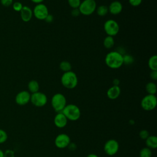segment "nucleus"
<instances>
[{
	"label": "nucleus",
	"mask_w": 157,
	"mask_h": 157,
	"mask_svg": "<svg viewBox=\"0 0 157 157\" xmlns=\"http://www.w3.org/2000/svg\"><path fill=\"white\" fill-rule=\"evenodd\" d=\"M0 157H4V151L0 149Z\"/></svg>",
	"instance_id": "obj_40"
},
{
	"label": "nucleus",
	"mask_w": 157,
	"mask_h": 157,
	"mask_svg": "<svg viewBox=\"0 0 157 157\" xmlns=\"http://www.w3.org/2000/svg\"><path fill=\"white\" fill-rule=\"evenodd\" d=\"M20 13L21 18L24 22L29 21L33 16L32 9L27 6H23Z\"/></svg>",
	"instance_id": "obj_14"
},
{
	"label": "nucleus",
	"mask_w": 157,
	"mask_h": 157,
	"mask_svg": "<svg viewBox=\"0 0 157 157\" xmlns=\"http://www.w3.org/2000/svg\"><path fill=\"white\" fill-rule=\"evenodd\" d=\"M51 105L56 112H61L67 105L66 97L62 93H58L55 94L52 98Z\"/></svg>",
	"instance_id": "obj_4"
},
{
	"label": "nucleus",
	"mask_w": 157,
	"mask_h": 157,
	"mask_svg": "<svg viewBox=\"0 0 157 157\" xmlns=\"http://www.w3.org/2000/svg\"><path fill=\"white\" fill-rule=\"evenodd\" d=\"M62 85L67 89H74L78 84V78L75 72L68 71L64 72L61 77Z\"/></svg>",
	"instance_id": "obj_2"
},
{
	"label": "nucleus",
	"mask_w": 157,
	"mask_h": 157,
	"mask_svg": "<svg viewBox=\"0 0 157 157\" xmlns=\"http://www.w3.org/2000/svg\"><path fill=\"white\" fill-rule=\"evenodd\" d=\"M120 80L118 78H115L113 80V85L115 86H119Z\"/></svg>",
	"instance_id": "obj_37"
},
{
	"label": "nucleus",
	"mask_w": 157,
	"mask_h": 157,
	"mask_svg": "<svg viewBox=\"0 0 157 157\" xmlns=\"http://www.w3.org/2000/svg\"><path fill=\"white\" fill-rule=\"evenodd\" d=\"M15 151L12 149H7L4 151V157H15Z\"/></svg>",
	"instance_id": "obj_30"
},
{
	"label": "nucleus",
	"mask_w": 157,
	"mask_h": 157,
	"mask_svg": "<svg viewBox=\"0 0 157 157\" xmlns=\"http://www.w3.org/2000/svg\"><path fill=\"white\" fill-rule=\"evenodd\" d=\"M30 102L33 105L41 107L45 105L47 103V97L44 93L37 91L31 94Z\"/></svg>",
	"instance_id": "obj_8"
},
{
	"label": "nucleus",
	"mask_w": 157,
	"mask_h": 157,
	"mask_svg": "<svg viewBox=\"0 0 157 157\" xmlns=\"http://www.w3.org/2000/svg\"><path fill=\"white\" fill-rule=\"evenodd\" d=\"M80 14V11L78 8L77 9H72V10L71 11V15L72 17H77Z\"/></svg>",
	"instance_id": "obj_33"
},
{
	"label": "nucleus",
	"mask_w": 157,
	"mask_h": 157,
	"mask_svg": "<svg viewBox=\"0 0 157 157\" xmlns=\"http://www.w3.org/2000/svg\"><path fill=\"white\" fill-rule=\"evenodd\" d=\"M147 147L151 149H155L157 147V137L156 136H149L145 140Z\"/></svg>",
	"instance_id": "obj_17"
},
{
	"label": "nucleus",
	"mask_w": 157,
	"mask_h": 157,
	"mask_svg": "<svg viewBox=\"0 0 157 157\" xmlns=\"http://www.w3.org/2000/svg\"><path fill=\"white\" fill-rule=\"evenodd\" d=\"M145 90L148 94L155 95L156 93V85L152 82H148L145 85Z\"/></svg>",
	"instance_id": "obj_20"
},
{
	"label": "nucleus",
	"mask_w": 157,
	"mask_h": 157,
	"mask_svg": "<svg viewBox=\"0 0 157 157\" xmlns=\"http://www.w3.org/2000/svg\"><path fill=\"white\" fill-rule=\"evenodd\" d=\"M68 120L77 121L78 120L81 115V112L79 107L74 104H69L65 106L61 112Z\"/></svg>",
	"instance_id": "obj_3"
},
{
	"label": "nucleus",
	"mask_w": 157,
	"mask_h": 157,
	"mask_svg": "<svg viewBox=\"0 0 157 157\" xmlns=\"http://www.w3.org/2000/svg\"><path fill=\"white\" fill-rule=\"evenodd\" d=\"M78 9L81 14L84 15H90L96 10V1L94 0H84L81 2Z\"/></svg>",
	"instance_id": "obj_5"
},
{
	"label": "nucleus",
	"mask_w": 157,
	"mask_h": 157,
	"mask_svg": "<svg viewBox=\"0 0 157 157\" xmlns=\"http://www.w3.org/2000/svg\"><path fill=\"white\" fill-rule=\"evenodd\" d=\"M68 120L62 112L57 113L53 119L55 125L58 128H64L67 123Z\"/></svg>",
	"instance_id": "obj_13"
},
{
	"label": "nucleus",
	"mask_w": 157,
	"mask_h": 157,
	"mask_svg": "<svg viewBox=\"0 0 157 157\" xmlns=\"http://www.w3.org/2000/svg\"><path fill=\"white\" fill-rule=\"evenodd\" d=\"M109 12L112 15H118L123 10V5L121 2L115 1L112 2L108 7Z\"/></svg>",
	"instance_id": "obj_15"
},
{
	"label": "nucleus",
	"mask_w": 157,
	"mask_h": 157,
	"mask_svg": "<svg viewBox=\"0 0 157 157\" xmlns=\"http://www.w3.org/2000/svg\"><path fill=\"white\" fill-rule=\"evenodd\" d=\"M31 94L28 91L23 90L18 92L15 98V101L19 105H25L30 101Z\"/></svg>",
	"instance_id": "obj_12"
},
{
	"label": "nucleus",
	"mask_w": 157,
	"mask_h": 157,
	"mask_svg": "<svg viewBox=\"0 0 157 157\" xmlns=\"http://www.w3.org/2000/svg\"><path fill=\"white\" fill-rule=\"evenodd\" d=\"M157 105V99L155 95L147 94L141 100L140 105L141 107L146 110L150 111L155 109Z\"/></svg>",
	"instance_id": "obj_6"
},
{
	"label": "nucleus",
	"mask_w": 157,
	"mask_h": 157,
	"mask_svg": "<svg viewBox=\"0 0 157 157\" xmlns=\"http://www.w3.org/2000/svg\"><path fill=\"white\" fill-rule=\"evenodd\" d=\"M54 143L55 146L60 149L65 148L68 147L71 143L70 137L64 133H61L56 136L55 139Z\"/></svg>",
	"instance_id": "obj_11"
},
{
	"label": "nucleus",
	"mask_w": 157,
	"mask_h": 157,
	"mask_svg": "<svg viewBox=\"0 0 157 157\" xmlns=\"http://www.w3.org/2000/svg\"><path fill=\"white\" fill-rule=\"evenodd\" d=\"M123 64H131L134 61L133 57L130 55H123Z\"/></svg>",
	"instance_id": "obj_27"
},
{
	"label": "nucleus",
	"mask_w": 157,
	"mask_h": 157,
	"mask_svg": "<svg viewBox=\"0 0 157 157\" xmlns=\"http://www.w3.org/2000/svg\"><path fill=\"white\" fill-rule=\"evenodd\" d=\"M59 68L61 71H63L64 72H68L71 71V64L69 61H63L59 64Z\"/></svg>",
	"instance_id": "obj_23"
},
{
	"label": "nucleus",
	"mask_w": 157,
	"mask_h": 157,
	"mask_svg": "<svg viewBox=\"0 0 157 157\" xmlns=\"http://www.w3.org/2000/svg\"><path fill=\"white\" fill-rule=\"evenodd\" d=\"M114 44H115V41H114L113 37L110 36H107V37H105L103 41L104 46L108 49L111 48L114 45Z\"/></svg>",
	"instance_id": "obj_21"
},
{
	"label": "nucleus",
	"mask_w": 157,
	"mask_h": 157,
	"mask_svg": "<svg viewBox=\"0 0 157 157\" xmlns=\"http://www.w3.org/2000/svg\"><path fill=\"white\" fill-rule=\"evenodd\" d=\"M86 157H99L96 154H94V153H90L89 155H87Z\"/></svg>",
	"instance_id": "obj_39"
},
{
	"label": "nucleus",
	"mask_w": 157,
	"mask_h": 157,
	"mask_svg": "<svg viewBox=\"0 0 157 157\" xmlns=\"http://www.w3.org/2000/svg\"><path fill=\"white\" fill-rule=\"evenodd\" d=\"M150 76L152 80H157V71H151V72H150Z\"/></svg>",
	"instance_id": "obj_34"
},
{
	"label": "nucleus",
	"mask_w": 157,
	"mask_h": 157,
	"mask_svg": "<svg viewBox=\"0 0 157 157\" xmlns=\"http://www.w3.org/2000/svg\"><path fill=\"white\" fill-rule=\"evenodd\" d=\"M44 0H31V1H32L33 2L36 4H40L42 3Z\"/></svg>",
	"instance_id": "obj_38"
},
{
	"label": "nucleus",
	"mask_w": 157,
	"mask_h": 157,
	"mask_svg": "<svg viewBox=\"0 0 157 157\" xmlns=\"http://www.w3.org/2000/svg\"><path fill=\"white\" fill-rule=\"evenodd\" d=\"M47 23H51L53 20V16L50 13L46 17V18L44 20Z\"/></svg>",
	"instance_id": "obj_35"
},
{
	"label": "nucleus",
	"mask_w": 157,
	"mask_h": 157,
	"mask_svg": "<svg viewBox=\"0 0 157 157\" xmlns=\"http://www.w3.org/2000/svg\"><path fill=\"white\" fill-rule=\"evenodd\" d=\"M68 4L72 9H77L79 7L81 3L80 0H67Z\"/></svg>",
	"instance_id": "obj_26"
},
{
	"label": "nucleus",
	"mask_w": 157,
	"mask_h": 157,
	"mask_svg": "<svg viewBox=\"0 0 157 157\" xmlns=\"http://www.w3.org/2000/svg\"><path fill=\"white\" fill-rule=\"evenodd\" d=\"M121 90L119 86L113 85L110 87L107 91V96L110 99L113 100L118 98L120 94Z\"/></svg>",
	"instance_id": "obj_16"
},
{
	"label": "nucleus",
	"mask_w": 157,
	"mask_h": 157,
	"mask_svg": "<svg viewBox=\"0 0 157 157\" xmlns=\"http://www.w3.org/2000/svg\"><path fill=\"white\" fill-rule=\"evenodd\" d=\"M148 65L151 71H157V56L152 55L148 59Z\"/></svg>",
	"instance_id": "obj_19"
},
{
	"label": "nucleus",
	"mask_w": 157,
	"mask_h": 157,
	"mask_svg": "<svg viewBox=\"0 0 157 157\" xmlns=\"http://www.w3.org/2000/svg\"><path fill=\"white\" fill-rule=\"evenodd\" d=\"M23 7V4L20 2H18V1L15 2L12 4V8L16 12H20L21 10L22 9Z\"/></svg>",
	"instance_id": "obj_28"
},
{
	"label": "nucleus",
	"mask_w": 157,
	"mask_h": 157,
	"mask_svg": "<svg viewBox=\"0 0 157 157\" xmlns=\"http://www.w3.org/2000/svg\"><path fill=\"white\" fill-rule=\"evenodd\" d=\"M96 10L97 14L99 16H101V17L105 16L109 12L108 7L107 6H105V5L99 6L98 7H97L96 9Z\"/></svg>",
	"instance_id": "obj_22"
},
{
	"label": "nucleus",
	"mask_w": 157,
	"mask_h": 157,
	"mask_svg": "<svg viewBox=\"0 0 157 157\" xmlns=\"http://www.w3.org/2000/svg\"><path fill=\"white\" fill-rule=\"evenodd\" d=\"M128 1L130 5H131L132 6L137 7L140 5V4L142 2V0H128Z\"/></svg>",
	"instance_id": "obj_32"
},
{
	"label": "nucleus",
	"mask_w": 157,
	"mask_h": 157,
	"mask_svg": "<svg viewBox=\"0 0 157 157\" xmlns=\"http://www.w3.org/2000/svg\"><path fill=\"white\" fill-rule=\"evenodd\" d=\"M28 91L31 93H34L39 91V84L37 81L35 80H31L28 82Z\"/></svg>",
	"instance_id": "obj_18"
},
{
	"label": "nucleus",
	"mask_w": 157,
	"mask_h": 157,
	"mask_svg": "<svg viewBox=\"0 0 157 157\" xmlns=\"http://www.w3.org/2000/svg\"><path fill=\"white\" fill-rule=\"evenodd\" d=\"M149 136H150V134L147 130L142 129L139 132V137L141 139L145 140Z\"/></svg>",
	"instance_id": "obj_29"
},
{
	"label": "nucleus",
	"mask_w": 157,
	"mask_h": 157,
	"mask_svg": "<svg viewBox=\"0 0 157 157\" xmlns=\"http://www.w3.org/2000/svg\"><path fill=\"white\" fill-rule=\"evenodd\" d=\"M69 148V149L70 150H72V151H74L76 148H77V145L75 144L74 143H70L67 147Z\"/></svg>",
	"instance_id": "obj_36"
},
{
	"label": "nucleus",
	"mask_w": 157,
	"mask_h": 157,
	"mask_svg": "<svg viewBox=\"0 0 157 157\" xmlns=\"http://www.w3.org/2000/svg\"><path fill=\"white\" fill-rule=\"evenodd\" d=\"M8 139V135L6 131L0 128V144L5 143Z\"/></svg>",
	"instance_id": "obj_25"
},
{
	"label": "nucleus",
	"mask_w": 157,
	"mask_h": 157,
	"mask_svg": "<svg viewBox=\"0 0 157 157\" xmlns=\"http://www.w3.org/2000/svg\"><path fill=\"white\" fill-rule=\"evenodd\" d=\"M1 4L4 7H9L13 4V0H0Z\"/></svg>",
	"instance_id": "obj_31"
},
{
	"label": "nucleus",
	"mask_w": 157,
	"mask_h": 157,
	"mask_svg": "<svg viewBox=\"0 0 157 157\" xmlns=\"http://www.w3.org/2000/svg\"><path fill=\"white\" fill-rule=\"evenodd\" d=\"M119 150V144L115 139H109L105 142L104 145V150L105 153L109 155L113 156L115 155Z\"/></svg>",
	"instance_id": "obj_10"
},
{
	"label": "nucleus",
	"mask_w": 157,
	"mask_h": 157,
	"mask_svg": "<svg viewBox=\"0 0 157 157\" xmlns=\"http://www.w3.org/2000/svg\"><path fill=\"white\" fill-rule=\"evenodd\" d=\"M151 150L148 147L142 148L139 152V157H151Z\"/></svg>",
	"instance_id": "obj_24"
},
{
	"label": "nucleus",
	"mask_w": 157,
	"mask_h": 157,
	"mask_svg": "<svg viewBox=\"0 0 157 157\" xmlns=\"http://www.w3.org/2000/svg\"><path fill=\"white\" fill-rule=\"evenodd\" d=\"M33 13V15L40 20H44L49 13L47 7L42 3L36 4L34 7Z\"/></svg>",
	"instance_id": "obj_9"
},
{
	"label": "nucleus",
	"mask_w": 157,
	"mask_h": 157,
	"mask_svg": "<svg viewBox=\"0 0 157 157\" xmlns=\"http://www.w3.org/2000/svg\"><path fill=\"white\" fill-rule=\"evenodd\" d=\"M105 63L109 68L118 69L123 64V55L118 51L110 52L106 55Z\"/></svg>",
	"instance_id": "obj_1"
},
{
	"label": "nucleus",
	"mask_w": 157,
	"mask_h": 157,
	"mask_svg": "<svg viewBox=\"0 0 157 157\" xmlns=\"http://www.w3.org/2000/svg\"><path fill=\"white\" fill-rule=\"evenodd\" d=\"M104 29L107 36H116L120 30V26L118 23L112 19L107 20L104 24Z\"/></svg>",
	"instance_id": "obj_7"
}]
</instances>
